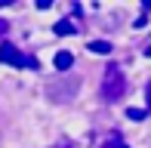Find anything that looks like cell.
<instances>
[{"label": "cell", "mask_w": 151, "mask_h": 148, "mask_svg": "<svg viewBox=\"0 0 151 148\" xmlns=\"http://www.w3.org/2000/svg\"><path fill=\"white\" fill-rule=\"evenodd\" d=\"M123 93H127V77L117 65L105 68V77H102V99L105 102H120Z\"/></svg>", "instance_id": "1"}, {"label": "cell", "mask_w": 151, "mask_h": 148, "mask_svg": "<svg viewBox=\"0 0 151 148\" xmlns=\"http://www.w3.org/2000/svg\"><path fill=\"white\" fill-rule=\"evenodd\" d=\"M0 62H3V65H12V68H37V59H34V56L31 59L22 56L12 43H0Z\"/></svg>", "instance_id": "2"}, {"label": "cell", "mask_w": 151, "mask_h": 148, "mask_svg": "<svg viewBox=\"0 0 151 148\" xmlns=\"http://www.w3.org/2000/svg\"><path fill=\"white\" fill-rule=\"evenodd\" d=\"M52 31H56L59 37H71V34H77L80 28L71 22V19H62V22H56V25H52Z\"/></svg>", "instance_id": "3"}, {"label": "cell", "mask_w": 151, "mask_h": 148, "mask_svg": "<svg viewBox=\"0 0 151 148\" xmlns=\"http://www.w3.org/2000/svg\"><path fill=\"white\" fill-rule=\"evenodd\" d=\"M71 65H74V56H71V52H65V50L56 52V68H59V71H68Z\"/></svg>", "instance_id": "4"}, {"label": "cell", "mask_w": 151, "mask_h": 148, "mask_svg": "<svg viewBox=\"0 0 151 148\" xmlns=\"http://www.w3.org/2000/svg\"><path fill=\"white\" fill-rule=\"evenodd\" d=\"M90 52H96V56H108V52H111V43H108V40H93Z\"/></svg>", "instance_id": "5"}, {"label": "cell", "mask_w": 151, "mask_h": 148, "mask_svg": "<svg viewBox=\"0 0 151 148\" xmlns=\"http://www.w3.org/2000/svg\"><path fill=\"white\" fill-rule=\"evenodd\" d=\"M99 148H129V145H127V142H123V139H120V136H111V139H108V142H102Z\"/></svg>", "instance_id": "6"}, {"label": "cell", "mask_w": 151, "mask_h": 148, "mask_svg": "<svg viewBox=\"0 0 151 148\" xmlns=\"http://www.w3.org/2000/svg\"><path fill=\"white\" fill-rule=\"evenodd\" d=\"M127 114H129V117H133V120H142V117H145V111H142V108H129Z\"/></svg>", "instance_id": "7"}, {"label": "cell", "mask_w": 151, "mask_h": 148, "mask_svg": "<svg viewBox=\"0 0 151 148\" xmlns=\"http://www.w3.org/2000/svg\"><path fill=\"white\" fill-rule=\"evenodd\" d=\"M6 31H9V22H3V19H0V37H3Z\"/></svg>", "instance_id": "8"}, {"label": "cell", "mask_w": 151, "mask_h": 148, "mask_svg": "<svg viewBox=\"0 0 151 148\" xmlns=\"http://www.w3.org/2000/svg\"><path fill=\"white\" fill-rule=\"evenodd\" d=\"M148 108H151V83H148Z\"/></svg>", "instance_id": "9"}, {"label": "cell", "mask_w": 151, "mask_h": 148, "mask_svg": "<svg viewBox=\"0 0 151 148\" xmlns=\"http://www.w3.org/2000/svg\"><path fill=\"white\" fill-rule=\"evenodd\" d=\"M145 52H148V56H151V43H148V46H145Z\"/></svg>", "instance_id": "10"}]
</instances>
